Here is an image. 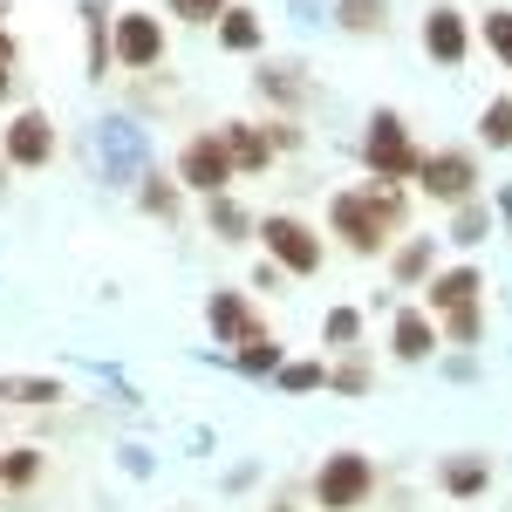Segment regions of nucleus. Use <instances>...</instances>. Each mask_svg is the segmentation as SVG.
I'll list each match as a JSON object with an SVG mask.
<instances>
[{"instance_id":"nucleus-21","label":"nucleus","mask_w":512,"mask_h":512,"mask_svg":"<svg viewBox=\"0 0 512 512\" xmlns=\"http://www.w3.org/2000/svg\"><path fill=\"white\" fill-rule=\"evenodd\" d=\"M342 28H355V35L383 28V0H342Z\"/></svg>"},{"instance_id":"nucleus-10","label":"nucleus","mask_w":512,"mask_h":512,"mask_svg":"<svg viewBox=\"0 0 512 512\" xmlns=\"http://www.w3.org/2000/svg\"><path fill=\"white\" fill-rule=\"evenodd\" d=\"M212 328H219V342H253L260 335V321H253V308L239 301V294H212Z\"/></svg>"},{"instance_id":"nucleus-8","label":"nucleus","mask_w":512,"mask_h":512,"mask_svg":"<svg viewBox=\"0 0 512 512\" xmlns=\"http://www.w3.org/2000/svg\"><path fill=\"white\" fill-rule=\"evenodd\" d=\"M7 158L14 164H48L55 158V130H48L41 110H21V117L7 123Z\"/></svg>"},{"instance_id":"nucleus-19","label":"nucleus","mask_w":512,"mask_h":512,"mask_svg":"<svg viewBox=\"0 0 512 512\" xmlns=\"http://www.w3.org/2000/svg\"><path fill=\"white\" fill-rule=\"evenodd\" d=\"M485 41H492V55L512 69V7H492L485 14Z\"/></svg>"},{"instance_id":"nucleus-14","label":"nucleus","mask_w":512,"mask_h":512,"mask_svg":"<svg viewBox=\"0 0 512 512\" xmlns=\"http://www.w3.org/2000/svg\"><path fill=\"white\" fill-rule=\"evenodd\" d=\"M485 478H492L485 458H451V465H444V492H451V499H472V492H485Z\"/></svg>"},{"instance_id":"nucleus-31","label":"nucleus","mask_w":512,"mask_h":512,"mask_svg":"<svg viewBox=\"0 0 512 512\" xmlns=\"http://www.w3.org/2000/svg\"><path fill=\"white\" fill-rule=\"evenodd\" d=\"M7 82H14V76H7V69H0V96H7Z\"/></svg>"},{"instance_id":"nucleus-18","label":"nucleus","mask_w":512,"mask_h":512,"mask_svg":"<svg viewBox=\"0 0 512 512\" xmlns=\"http://www.w3.org/2000/svg\"><path fill=\"white\" fill-rule=\"evenodd\" d=\"M274 376H280V390H321V383H328L321 362H280Z\"/></svg>"},{"instance_id":"nucleus-23","label":"nucleus","mask_w":512,"mask_h":512,"mask_svg":"<svg viewBox=\"0 0 512 512\" xmlns=\"http://www.w3.org/2000/svg\"><path fill=\"white\" fill-rule=\"evenodd\" d=\"M485 226H492V212H485V205H465V212H458V246H472V239H485Z\"/></svg>"},{"instance_id":"nucleus-12","label":"nucleus","mask_w":512,"mask_h":512,"mask_svg":"<svg viewBox=\"0 0 512 512\" xmlns=\"http://www.w3.org/2000/svg\"><path fill=\"white\" fill-rule=\"evenodd\" d=\"M472 301H478V274L472 267H451V274L431 280V308L437 315H458V308H472Z\"/></svg>"},{"instance_id":"nucleus-20","label":"nucleus","mask_w":512,"mask_h":512,"mask_svg":"<svg viewBox=\"0 0 512 512\" xmlns=\"http://www.w3.org/2000/svg\"><path fill=\"white\" fill-rule=\"evenodd\" d=\"M239 362H246L253 376H267V369H280V342H267V335H253V342H239Z\"/></svg>"},{"instance_id":"nucleus-9","label":"nucleus","mask_w":512,"mask_h":512,"mask_svg":"<svg viewBox=\"0 0 512 512\" xmlns=\"http://www.w3.org/2000/svg\"><path fill=\"white\" fill-rule=\"evenodd\" d=\"M219 144H226L233 171H260V164L274 158V137H267V130H253V123H226V130H219Z\"/></svg>"},{"instance_id":"nucleus-7","label":"nucleus","mask_w":512,"mask_h":512,"mask_svg":"<svg viewBox=\"0 0 512 512\" xmlns=\"http://www.w3.org/2000/svg\"><path fill=\"white\" fill-rule=\"evenodd\" d=\"M158 55H164V28L151 21V14H123V21H117V62L151 69Z\"/></svg>"},{"instance_id":"nucleus-4","label":"nucleus","mask_w":512,"mask_h":512,"mask_svg":"<svg viewBox=\"0 0 512 512\" xmlns=\"http://www.w3.org/2000/svg\"><path fill=\"white\" fill-rule=\"evenodd\" d=\"M417 178L437 205H472V185H478V164L465 151H437V158H417Z\"/></svg>"},{"instance_id":"nucleus-30","label":"nucleus","mask_w":512,"mask_h":512,"mask_svg":"<svg viewBox=\"0 0 512 512\" xmlns=\"http://www.w3.org/2000/svg\"><path fill=\"white\" fill-rule=\"evenodd\" d=\"M7 62H14V41H7V28H0V69H7Z\"/></svg>"},{"instance_id":"nucleus-27","label":"nucleus","mask_w":512,"mask_h":512,"mask_svg":"<svg viewBox=\"0 0 512 512\" xmlns=\"http://www.w3.org/2000/svg\"><path fill=\"white\" fill-rule=\"evenodd\" d=\"M144 185H151V192H144V205H151V212H178V192H171L164 178H144Z\"/></svg>"},{"instance_id":"nucleus-3","label":"nucleus","mask_w":512,"mask_h":512,"mask_svg":"<svg viewBox=\"0 0 512 512\" xmlns=\"http://www.w3.org/2000/svg\"><path fill=\"white\" fill-rule=\"evenodd\" d=\"M369 485H376V472H369V458H355V451H342V458H328L315 478V492H321V506L328 512H349L369 499Z\"/></svg>"},{"instance_id":"nucleus-25","label":"nucleus","mask_w":512,"mask_h":512,"mask_svg":"<svg viewBox=\"0 0 512 512\" xmlns=\"http://www.w3.org/2000/svg\"><path fill=\"white\" fill-rule=\"evenodd\" d=\"M478 328H485V321H478V301H472V308L451 315V342H478Z\"/></svg>"},{"instance_id":"nucleus-22","label":"nucleus","mask_w":512,"mask_h":512,"mask_svg":"<svg viewBox=\"0 0 512 512\" xmlns=\"http://www.w3.org/2000/svg\"><path fill=\"white\" fill-rule=\"evenodd\" d=\"M35 472H41L35 451H14V458H0V485H28Z\"/></svg>"},{"instance_id":"nucleus-15","label":"nucleus","mask_w":512,"mask_h":512,"mask_svg":"<svg viewBox=\"0 0 512 512\" xmlns=\"http://www.w3.org/2000/svg\"><path fill=\"white\" fill-rule=\"evenodd\" d=\"M0 403H62L48 376H0Z\"/></svg>"},{"instance_id":"nucleus-1","label":"nucleus","mask_w":512,"mask_h":512,"mask_svg":"<svg viewBox=\"0 0 512 512\" xmlns=\"http://www.w3.org/2000/svg\"><path fill=\"white\" fill-rule=\"evenodd\" d=\"M396 219H403V198L383 192V185H369V192H342L335 198V233L349 239L355 253H376L383 233H390Z\"/></svg>"},{"instance_id":"nucleus-24","label":"nucleus","mask_w":512,"mask_h":512,"mask_svg":"<svg viewBox=\"0 0 512 512\" xmlns=\"http://www.w3.org/2000/svg\"><path fill=\"white\" fill-rule=\"evenodd\" d=\"M424 267H431V239H417V246H403V253H396V280H417Z\"/></svg>"},{"instance_id":"nucleus-28","label":"nucleus","mask_w":512,"mask_h":512,"mask_svg":"<svg viewBox=\"0 0 512 512\" xmlns=\"http://www.w3.org/2000/svg\"><path fill=\"white\" fill-rule=\"evenodd\" d=\"M355 328H362V321H355L349 308H335V315H328V342H355Z\"/></svg>"},{"instance_id":"nucleus-17","label":"nucleus","mask_w":512,"mask_h":512,"mask_svg":"<svg viewBox=\"0 0 512 512\" xmlns=\"http://www.w3.org/2000/svg\"><path fill=\"white\" fill-rule=\"evenodd\" d=\"M219 41L226 48H260V21L246 7H233V14H219Z\"/></svg>"},{"instance_id":"nucleus-6","label":"nucleus","mask_w":512,"mask_h":512,"mask_svg":"<svg viewBox=\"0 0 512 512\" xmlns=\"http://www.w3.org/2000/svg\"><path fill=\"white\" fill-rule=\"evenodd\" d=\"M178 178L219 198V185L233 178V158H226V144H219V137H198V144H185V158H178Z\"/></svg>"},{"instance_id":"nucleus-13","label":"nucleus","mask_w":512,"mask_h":512,"mask_svg":"<svg viewBox=\"0 0 512 512\" xmlns=\"http://www.w3.org/2000/svg\"><path fill=\"white\" fill-rule=\"evenodd\" d=\"M437 349V328L424 315H396V355L403 362H424V355Z\"/></svg>"},{"instance_id":"nucleus-16","label":"nucleus","mask_w":512,"mask_h":512,"mask_svg":"<svg viewBox=\"0 0 512 512\" xmlns=\"http://www.w3.org/2000/svg\"><path fill=\"white\" fill-rule=\"evenodd\" d=\"M478 137H485L492 151H512V96L485 103V117H478Z\"/></svg>"},{"instance_id":"nucleus-32","label":"nucleus","mask_w":512,"mask_h":512,"mask_svg":"<svg viewBox=\"0 0 512 512\" xmlns=\"http://www.w3.org/2000/svg\"><path fill=\"white\" fill-rule=\"evenodd\" d=\"M0 14H7V0H0Z\"/></svg>"},{"instance_id":"nucleus-26","label":"nucleus","mask_w":512,"mask_h":512,"mask_svg":"<svg viewBox=\"0 0 512 512\" xmlns=\"http://www.w3.org/2000/svg\"><path fill=\"white\" fill-rule=\"evenodd\" d=\"M212 226H219V233H246V212L226 205V198H212Z\"/></svg>"},{"instance_id":"nucleus-11","label":"nucleus","mask_w":512,"mask_h":512,"mask_svg":"<svg viewBox=\"0 0 512 512\" xmlns=\"http://www.w3.org/2000/svg\"><path fill=\"white\" fill-rule=\"evenodd\" d=\"M424 48H431L437 62H465V21L451 7H437L431 21H424Z\"/></svg>"},{"instance_id":"nucleus-29","label":"nucleus","mask_w":512,"mask_h":512,"mask_svg":"<svg viewBox=\"0 0 512 512\" xmlns=\"http://www.w3.org/2000/svg\"><path fill=\"white\" fill-rule=\"evenodd\" d=\"M185 21H219V0H171Z\"/></svg>"},{"instance_id":"nucleus-2","label":"nucleus","mask_w":512,"mask_h":512,"mask_svg":"<svg viewBox=\"0 0 512 512\" xmlns=\"http://www.w3.org/2000/svg\"><path fill=\"white\" fill-rule=\"evenodd\" d=\"M362 158H369V171H376L383 185H390V178H410V171H417V151H410L403 117L376 110V117H369V144H362Z\"/></svg>"},{"instance_id":"nucleus-5","label":"nucleus","mask_w":512,"mask_h":512,"mask_svg":"<svg viewBox=\"0 0 512 512\" xmlns=\"http://www.w3.org/2000/svg\"><path fill=\"white\" fill-rule=\"evenodd\" d=\"M260 239H267V253H274L287 274H315V267H321V239L308 233L301 219H267Z\"/></svg>"}]
</instances>
